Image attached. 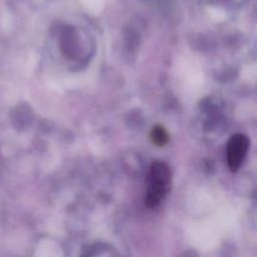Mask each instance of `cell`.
<instances>
[{
  "label": "cell",
  "instance_id": "1",
  "mask_svg": "<svg viewBox=\"0 0 257 257\" xmlns=\"http://www.w3.org/2000/svg\"><path fill=\"white\" fill-rule=\"evenodd\" d=\"M171 184V171L164 162H154L150 169L146 196V206L150 209L158 207L165 199Z\"/></svg>",
  "mask_w": 257,
  "mask_h": 257
},
{
  "label": "cell",
  "instance_id": "3",
  "mask_svg": "<svg viewBox=\"0 0 257 257\" xmlns=\"http://www.w3.org/2000/svg\"><path fill=\"white\" fill-rule=\"evenodd\" d=\"M151 141L157 147H164L169 141V134L164 126L157 124L151 131Z\"/></svg>",
  "mask_w": 257,
  "mask_h": 257
},
{
  "label": "cell",
  "instance_id": "2",
  "mask_svg": "<svg viewBox=\"0 0 257 257\" xmlns=\"http://www.w3.org/2000/svg\"><path fill=\"white\" fill-rule=\"evenodd\" d=\"M249 148V140L243 134L233 135L227 143V163L232 172L241 166Z\"/></svg>",
  "mask_w": 257,
  "mask_h": 257
}]
</instances>
